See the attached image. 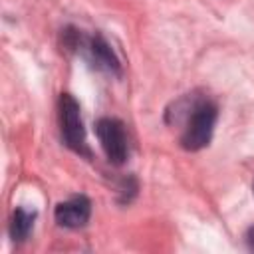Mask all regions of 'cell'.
I'll use <instances>...</instances> for the list:
<instances>
[{"instance_id":"obj_1","label":"cell","mask_w":254,"mask_h":254,"mask_svg":"<svg viewBox=\"0 0 254 254\" xmlns=\"http://www.w3.org/2000/svg\"><path fill=\"white\" fill-rule=\"evenodd\" d=\"M187 111L189 113H187V123L181 135V145L187 151H200L212 139L218 109L210 99H198Z\"/></svg>"},{"instance_id":"obj_2","label":"cell","mask_w":254,"mask_h":254,"mask_svg":"<svg viewBox=\"0 0 254 254\" xmlns=\"http://www.w3.org/2000/svg\"><path fill=\"white\" fill-rule=\"evenodd\" d=\"M65 38H67L65 44L71 50H79L95 69L109 71V73H121V64L103 36H99V34L83 36V34L71 30V32H65Z\"/></svg>"},{"instance_id":"obj_3","label":"cell","mask_w":254,"mask_h":254,"mask_svg":"<svg viewBox=\"0 0 254 254\" xmlns=\"http://www.w3.org/2000/svg\"><path fill=\"white\" fill-rule=\"evenodd\" d=\"M58 115H60V131L64 143L77 155L89 157L87 141H85V127L81 119V107L77 99L71 93H62L58 103Z\"/></svg>"},{"instance_id":"obj_4","label":"cell","mask_w":254,"mask_h":254,"mask_svg":"<svg viewBox=\"0 0 254 254\" xmlns=\"http://www.w3.org/2000/svg\"><path fill=\"white\" fill-rule=\"evenodd\" d=\"M95 133L99 139V145L113 165H123L129 155V143L125 125L115 117H101L95 123Z\"/></svg>"},{"instance_id":"obj_5","label":"cell","mask_w":254,"mask_h":254,"mask_svg":"<svg viewBox=\"0 0 254 254\" xmlns=\"http://www.w3.org/2000/svg\"><path fill=\"white\" fill-rule=\"evenodd\" d=\"M56 222L64 228H81L87 224L91 216V202L83 194H75L64 202H60L54 210Z\"/></svg>"},{"instance_id":"obj_6","label":"cell","mask_w":254,"mask_h":254,"mask_svg":"<svg viewBox=\"0 0 254 254\" xmlns=\"http://www.w3.org/2000/svg\"><path fill=\"white\" fill-rule=\"evenodd\" d=\"M34 218L36 214L26 210V208H16L12 214V222H10V236L16 242H22L28 238L32 226H34Z\"/></svg>"},{"instance_id":"obj_7","label":"cell","mask_w":254,"mask_h":254,"mask_svg":"<svg viewBox=\"0 0 254 254\" xmlns=\"http://www.w3.org/2000/svg\"><path fill=\"white\" fill-rule=\"evenodd\" d=\"M246 244H248L250 250H254V226H250L248 232H246Z\"/></svg>"},{"instance_id":"obj_8","label":"cell","mask_w":254,"mask_h":254,"mask_svg":"<svg viewBox=\"0 0 254 254\" xmlns=\"http://www.w3.org/2000/svg\"><path fill=\"white\" fill-rule=\"evenodd\" d=\"M252 189H254V187H252Z\"/></svg>"}]
</instances>
